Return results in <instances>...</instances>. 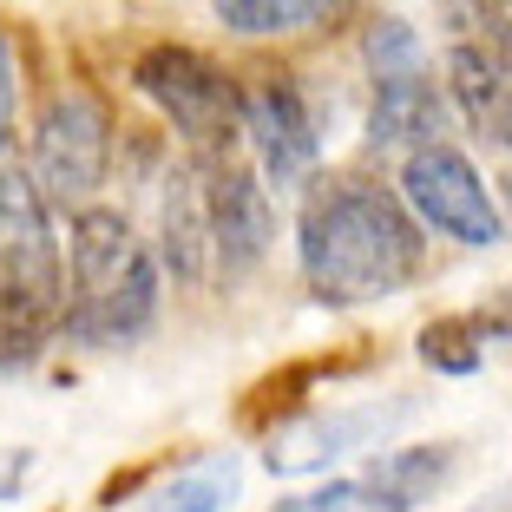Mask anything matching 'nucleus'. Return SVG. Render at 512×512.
<instances>
[{"label": "nucleus", "mask_w": 512, "mask_h": 512, "mask_svg": "<svg viewBox=\"0 0 512 512\" xmlns=\"http://www.w3.org/2000/svg\"><path fill=\"white\" fill-rule=\"evenodd\" d=\"M27 473H33V453L27 447H0V506H7V499H20Z\"/></svg>", "instance_id": "nucleus-19"}, {"label": "nucleus", "mask_w": 512, "mask_h": 512, "mask_svg": "<svg viewBox=\"0 0 512 512\" xmlns=\"http://www.w3.org/2000/svg\"><path fill=\"white\" fill-rule=\"evenodd\" d=\"M447 20L460 27V46H480L512 73V0H447Z\"/></svg>", "instance_id": "nucleus-15"}, {"label": "nucleus", "mask_w": 512, "mask_h": 512, "mask_svg": "<svg viewBox=\"0 0 512 512\" xmlns=\"http://www.w3.org/2000/svg\"><path fill=\"white\" fill-rule=\"evenodd\" d=\"M342 0H211V14L224 33H243V40H270V33H296L309 20L335 14Z\"/></svg>", "instance_id": "nucleus-13"}, {"label": "nucleus", "mask_w": 512, "mask_h": 512, "mask_svg": "<svg viewBox=\"0 0 512 512\" xmlns=\"http://www.w3.org/2000/svg\"><path fill=\"white\" fill-rule=\"evenodd\" d=\"M165 191V237H158V263L178 276L184 289H197L204 276L217 270L211 263V224H204V191H197V171L178 165Z\"/></svg>", "instance_id": "nucleus-11"}, {"label": "nucleus", "mask_w": 512, "mask_h": 512, "mask_svg": "<svg viewBox=\"0 0 512 512\" xmlns=\"http://www.w3.org/2000/svg\"><path fill=\"white\" fill-rule=\"evenodd\" d=\"M460 473V447L453 440H414V447H388L355 473V493L368 512H421L447 480Z\"/></svg>", "instance_id": "nucleus-9"}, {"label": "nucleus", "mask_w": 512, "mask_h": 512, "mask_svg": "<svg viewBox=\"0 0 512 512\" xmlns=\"http://www.w3.org/2000/svg\"><path fill=\"white\" fill-rule=\"evenodd\" d=\"M401 204H407V217H414L421 230L467 243V250H493V243H506V211H499V197L486 191V171L473 165L453 138H447V145L407 151Z\"/></svg>", "instance_id": "nucleus-4"}, {"label": "nucleus", "mask_w": 512, "mask_h": 512, "mask_svg": "<svg viewBox=\"0 0 512 512\" xmlns=\"http://www.w3.org/2000/svg\"><path fill=\"white\" fill-rule=\"evenodd\" d=\"M296 263L316 302L362 309V302H388L414 289L427 263V237L381 178L335 171V178H309V191H302Z\"/></svg>", "instance_id": "nucleus-1"}, {"label": "nucleus", "mask_w": 512, "mask_h": 512, "mask_svg": "<svg viewBox=\"0 0 512 512\" xmlns=\"http://www.w3.org/2000/svg\"><path fill=\"white\" fill-rule=\"evenodd\" d=\"M106 165H112V119L92 92L66 86L53 92L33 119V184H40L46 211H92V197L106 184Z\"/></svg>", "instance_id": "nucleus-3"}, {"label": "nucleus", "mask_w": 512, "mask_h": 512, "mask_svg": "<svg viewBox=\"0 0 512 512\" xmlns=\"http://www.w3.org/2000/svg\"><path fill=\"white\" fill-rule=\"evenodd\" d=\"M237 138L250 145V165L263 184H309L322 158L316 112L289 73H263L256 86H237Z\"/></svg>", "instance_id": "nucleus-7"}, {"label": "nucleus", "mask_w": 512, "mask_h": 512, "mask_svg": "<svg viewBox=\"0 0 512 512\" xmlns=\"http://www.w3.org/2000/svg\"><path fill=\"white\" fill-rule=\"evenodd\" d=\"M14 106H20V66H14V46L0 33V145L14 138Z\"/></svg>", "instance_id": "nucleus-18"}, {"label": "nucleus", "mask_w": 512, "mask_h": 512, "mask_svg": "<svg viewBox=\"0 0 512 512\" xmlns=\"http://www.w3.org/2000/svg\"><path fill=\"white\" fill-rule=\"evenodd\" d=\"M362 60H368V73H375V86L414 79V73H427V40L407 27L401 14H381L375 27H368V40H362Z\"/></svg>", "instance_id": "nucleus-14"}, {"label": "nucleus", "mask_w": 512, "mask_h": 512, "mask_svg": "<svg viewBox=\"0 0 512 512\" xmlns=\"http://www.w3.org/2000/svg\"><path fill=\"white\" fill-rule=\"evenodd\" d=\"M158 316V256L132 230L125 211H92L73 217V243H66V316L60 329L73 342L119 348L138 342Z\"/></svg>", "instance_id": "nucleus-2"}, {"label": "nucleus", "mask_w": 512, "mask_h": 512, "mask_svg": "<svg viewBox=\"0 0 512 512\" xmlns=\"http://www.w3.org/2000/svg\"><path fill=\"white\" fill-rule=\"evenodd\" d=\"M447 92L434 73L414 79H388L375 86V112H368V145L375 151H421V145H447Z\"/></svg>", "instance_id": "nucleus-10"}, {"label": "nucleus", "mask_w": 512, "mask_h": 512, "mask_svg": "<svg viewBox=\"0 0 512 512\" xmlns=\"http://www.w3.org/2000/svg\"><path fill=\"white\" fill-rule=\"evenodd\" d=\"M499 158H506V191H512V132L499 138Z\"/></svg>", "instance_id": "nucleus-21"}, {"label": "nucleus", "mask_w": 512, "mask_h": 512, "mask_svg": "<svg viewBox=\"0 0 512 512\" xmlns=\"http://www.w3.org/2000/svg\"><path fill=\"white\" fill-rule=\"evenodd\" d=\"M197 171V191H204V224H211V263L217 276H243L263 263L276 237V211H270V184L256 178V165L243 158V145L230 151H204V158H184Z\"/></svg>", "instance_id": "nucleus-6"}, {"label": "nucleus", "mask_w": 512, "mask_h": 512, "mask_svg": "<svg viewBox=\"0 0 512 512\" xmlns=\"http://www.w3.org/2000/svg\"><path fill=\"white\" fill-rule=\"evenodd\" d=\"M460 342H467V329H460V322H440V329L421 335V355L434 368H447V375H467V368H480V355H473V348H460Z\"/></svg>", "instance_id": "nucleus-17"}, {"label": "nucleus", "mask_w": 512, "mask_h": 512, "mask_svg": "<svg viewBox=\"0 0 512 512\" xmlns=\"http://www.w3.org/2000/svg\"><path fill=\"white\" fill-rule=\"evenodd\" d=\"M414 401H362V407H329V414H296L289 427H276L270 447H263V467L296 480V473H322L335 467L342 453L375 447L394 421H407Z\"/></svg>", "instance_id": "nucleus-8"}, {"label": "nucleus", "mask_w": 512, "mask_h": 512, "mask_svg": "<svg viewBox=\"0 0 512 512\" xmlns=\"http://www.w3.org/2000/svg\"><path fill=\"white\" fill-rule=\"evenodd\" d=\"M473 512H512V480H499V486H493V493H486Z\"/></svg>", "instance_id": "nucleus-20"}, {"label": "nucleus", "mask_w": 512, "mask_h": 512, "mask_svg": "<svg viewBox=\"0 0 512 512\" xmlns=\"http://www.w3.org/2000/svg\"><path fill=\"white\" fill-rule=\"evenodd\" d=\"M270 512H368V506L355 493V480H322V486H302V493L276 499Z\"/></svg>", "instance_id": "nucleus-16"}, {"label": "nucleus", "mask_w": 512, "mask_h": 512, "mask_svg": "<svg viewBox=\"0 0 512 512\" xmlns=\"http://www.w3.org/2000/svg\"><path fill=\"white\" fill-rule=\"evenodd\" d=\"M132 79L151 106L171 119V132L184 138L191 158L243 145L237 138V86L204 53H191V46H151L145 60L132 66Z\"/></svg>", "instance_id": "nucleus-5"}, {"label": "nucleus", "mask_w": 512, "mask_h": 512, "mask_svg": "<svg viewBox=\"0 0 512 512\" xmlns=\"http://www.w3.org/2000/svg\"><path fill=\"white\" fill-rule=\"evenodd\" d=\"M237 486H243V460L237 453H204L197 467L171 473L138 512H224L230 499H237Z\"/></svg>", "instance_id": "nucleus-12"}]
</instances>
